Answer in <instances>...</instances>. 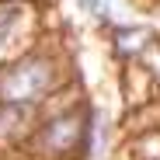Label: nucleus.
<instances>
[{
  "mask_svg": "<svg viewBox=\"0 0 160 160\" xmlns=\"http://www.w3.org/2000/svg\"><path fill=\"white\" fill-rule=\"evenodd\" d=\"M42 91V70L38 66H18L14 73H11V80H7V94L14 98H32V94H38Z\"/></svg>",
  "mask_w": 160,
  "mask_h": 160,
  "instance_id": "f257e3e1",
  "label": "nucleus"
}]
</instances>
